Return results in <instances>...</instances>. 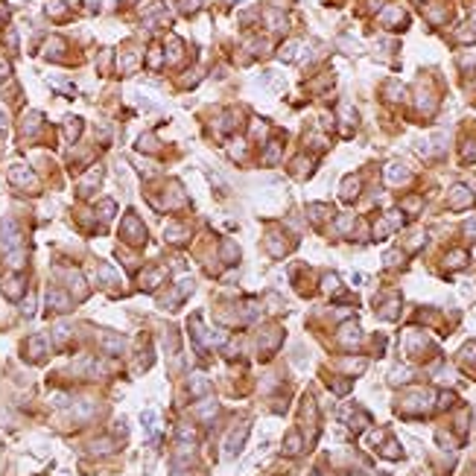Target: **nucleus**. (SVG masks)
I'll return each instance as SVG.
<instances>
[{"label":"nucleus","instance_id":"nucleus-6","mask_svg":"<svg viewBox=\"0 0 476 476\" xmlns=\"http://www.w3.org/2000/svg\"><path fill=\"white\" fill-rule=\"evenodd\" d=\"M105 348H111V353H117V350H123V339H117V336H105Z\"/></svg>","mask_w":476,"mask_h":476},{"label":"nucleus","instance_id":"nucleus-5","mask_svg":"<svg viewBox=\"0 0 476 476\" xmlns=\"http://www.w3.org/2000/svg\"><path fill=\"white\" fill-rule=\"evenodd\" d=\"M32 178V173H27V170H12V181H18V184H27Z\"/></svg>","mask_w":476,"mask_h":476},{"label":"nucleus","instance_id":"nucleus-4","mask_svg":"<svg viewBox=\"0 0 476 476\" xmlns=\"http://www.w3.org/2000/svg\"><path fill=\"white\" fill-rule=\"evenodd\" d=\"M468 202H471V193L468 190H453V205L462 208V205H468Z\"/></svg>","mask_w":476,"mask_h":476},{"label":"nucleus","instance_id":"nucleus-2","mask_svg":"<svg viewBox=\"0 0 476 476\" xmlns=\"http://www.w3.org/2000/svg\"><path fill=\"white\" fill-rule=\"evenodd\" d=\"M243 438H246V427L234 430V433H231V438H228V447H225V453H228V456H234V453L240 450V444H243Z\"/></svg>","mask_w":476,"mask_h":476},{"label":"nucleus","instance_id":"nucleus-8","mask_svg":"<svg viewBox=\"0 0 476 476\" xmlns=\"http://www.w3.org/2000/svg\"><path fill=\"white\" fill-rule=\"evenodd\" d=\"M3 73H9V67H6L3 62H0V76H3Z\"/></svg>","mask_w":476,"mask_h":476},{"label":"nucleus","instance_id":"nucleus-7","mask_svg":"<svg viewBox=\"0 0 476 476\" xmlns=\"http://www.w3.org/2000/svg\"><path fill=\"white\" fill-rule=\"evenodd\" d=\"M50 304L59 307V310H67V298H62L59 292H50Z\"/></svg>","mask_w":476,"mask_h":476},{"label":"nucleus","instance_id":"nucleus-3","mask_svg":"<svg viewBox=\"0 0 476 476\" xmlns=\"http://www.w3.org/2000/svg\"><path fill=\"white\" fill-rule=\"evenodd\" d=\"M386 175H389L391 181H403V178H406L409 173H406L403 167H389V170H386Z\"/></svg>","mask_w":476,"mask_h":476},{"label":"nucleus","instance_id":"nucleus-1","mask_svg":"<svg viewBox=\"0 0 476 476\" xmlns=\"http://www.w3.org/2000/svg\"><path fill=\"white\" fill-rule=\"evenodd\" d=\"M0 246H3L6 252H12V249L18 246V231H15L12 222H0Z\"/></svg>","mask_w":476,"mask_h":476}]
</instances>
